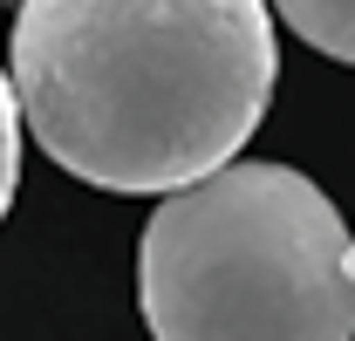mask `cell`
I'll list each match as a JSON object with an SVG mask.
<instances>
[{"instance_id":"obj_1","label":"cell","mask_w":355,"mask_h":341,"mask_svg":"<svg viewBox=\"0 0 355 341\" xmlns=\"http://www.w3.org/2000/svg\"><path fill=\"white\" fill-rule=\"evenodd\" d=\"M266 0H21L14 110L69 177L164 198L260 130L273 103Z\"/></svg>"},{"instance_id":"obj_2","label":"cell","mask_w":355,"mask_h":341,"mask_svg":"<svg viewBox=\"0 0 355 341\" xmlns=\"http://www.w3.org/2000/svg\"><path fill=\"white\" fill-rule=\"evenodd\" d=\"M150 341H355L349 225L287 164H219L164 191L137 246Z\"/></svg>"},{"instance_id":"obj_3","label":"cell","mask_w":355,"mask_h":341,"mask_svg":"<svg viewBox=\"0 0 355 341\" xmlns=\"http://www.w3.org/2000/svg\"><path fill=\"white\" fill-rule=\"evenodd\" d=\"M273 14L308 48H321V55L355 69V0H273Z\"/></svg>"},{"instance_id":"obj_4","label":"cell","mask_w":355,"mask_h":341,"mask_svg":"<svg viewBox=\"0 0 355 341\" xmlns=\"http://www.w3.org/2000/svg\"><path fill=\"white\" fill-rule=\"evenodd\" d=\"M14 184H21V110H14V82L0 69V218L14 205Z\"/></svg>"},{"instance_id":"obj_5","label":"cell","mask_w":355,"mask_h":341,"mask_svg":"<svg viewBox=\"0 0 355 341\" xmlns=\"http://www.w3.org/2000/svg\"><path fill=\"white\" fill-rule=\"evenodd\" d=\"M349 273H355V239H349Z\"/></svg>"}]
</instances>
